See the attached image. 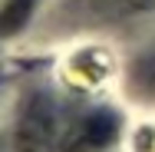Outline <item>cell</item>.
<instances>
[{
    "mask_svg": "<svg viewBox=\"0 0 155 152\" xmlns=\"http://www.w3.org/2000/svg\"><path fill=\"white\" fill-rule=\"evenodd\" d=\"M129 3H135V7H149L152 0H129Z\"/></svg>",
    "mask_w": 155,
    "mask_h": 152,
    "instance_id": "obj_4",
    "label": "cell"
},
{
    "mask_svg": "<svg viewBox=\"0 0 155 152\" xmlns=\"http://www.w3.org/2000/svg\"><path fill=\"white\" fill-rule=\"evenodd\" d=\"M119 132V122L116 116L109 113H89L83 116L79 122H73L66 129V139H63V149L66 152H93V149H102L116 139Z\"/></svg>",
    "mask_w": 155,
    "mask_h": 152,
    "instance_id": "obj_2",
    "label": "cell"
},
{
    "mask_svg": "<svg viewBox=\"0 0 155 152\" xmlns=\"http://www.w3.org/2000/svg\"><path fill=\"white\" fill-rule=\"evenodd\" d=\"M33 3L36 0H7L3 10H0V36H10V33L23 30V23L33 13Z\"/></svg>",
    "mask_w": 155,
    "mask_h": 152,
    "instance_id": "obj_3",
    "label": "cell"
},
{
    "mask_svg": "<svg viewBox=\"0 0 155 152\" xmlns=\"http://www.w3.org/2000/svg\"><path fill=\"white\" fill-rule=\"evenodd\" d=\"M53 136H56L53 106L43 96H33L23 106L20 122H17V146H20V152H46L53 146Z\"/></svg>",
    "mask_w": 155,
    "mask_h": 152,
    "instance_id": "obj_1",
    "label": "cell"
}]
</instances>
